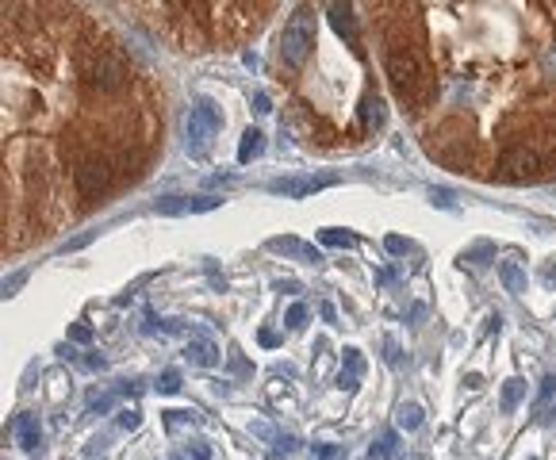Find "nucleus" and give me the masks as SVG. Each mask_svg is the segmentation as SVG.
I'll use <instances>...</instances> for the list:
<instances>
[{"label":"nucleus","mask_w":556,"mask_h":460,"mask_svg":"<svg viewBox=\"0 0 556 460\" xmlns=\"http://www.w3.org/2000/svg\"><path fill=\"white\" fill-rule=\"evenodd\" d=\"M154 388H158L161 395H177V391H181V376H177V372H165V376H158V384H154Z\"/></svg>","instance_id":"21"},{"label":"nucleus","mask_w":556,"mask_h":460,"mask_svg":"<svg viewBox=\"0 0 556 460\" xmlns=\"http://www.w3.org/2000/svg\"><path fill=\"white\" fill-rule=\"evenodd\" d=\"M395 445H399V433H395V430H384L380 438L372 441L369 456H372V460H388V456H395Z\"/></svg>","instance_id":"17"},{"label":"nucleus","mask_w":556,"mask_h":460,"mask_svg":"<svg viewBox=\"0 0 556 460\" xmlns=\"http://www.w3.org/2000/svg\"><path fill=\"white\" fill-rule=\"evenodd\" d=\"M522 395H526V384H522V380H506L503 384V410H514L522 402Z\"/></svg>","instance_id":"19"},{"label":"nucleus","mask_w":556,"mask_h":460,"mask_svg":"<svg viewBox=\"0 0 556 460\" xmlns=\"http://www.w3.org/2000/svg\"><path fill=\"white\" fill-rule=\"evenodd\" d=\"M69 338H73V341H93V330H88L85 323H73V326H69Z\"/></svg>","instance_id":"27"},{"label":"nucleus","mask_w":556,"mask_h":460,"mask_svg":"<svg viewBox=\"0 0 556 460\" xmlns=\"http://www.w3.org/2000/svg\"><path fill=\"white\" fill-rule=\"evenodd\" d=\"M138 422H142L138 410H123V414H119V426H123V430H138Z\"/></svg>","instance_id":"28"},{"label":"nucleus","mask_w":556,"mask_h":460,"mask_svg":"<svg viewBox=\"0 0 556 460\" xmlns=\"http://www.w3.org/2000/svg\"><path fill=\"white\" fill-rule=\"evenodd\" d=\"M184 357L192 360V365H200V368H215L219 365V349L208 338H192V341H188V349H184Z\"/></svg>","instance_id":"11"},{"label":"nucleus","mask_w":556,"mask_h":460,"mask_svg":"<svg viewBox=\"0 0 556 460\" xmlns=\"http://www.w3.org/2000/svg\"><path fill=\"white\" fill-rule=\"evenodd\" d=\"M85 368H104V357H85Z\"/></svg>","instance_id":"36"},{"label":"nucleus","mask_w":556,"mask_h":460,"mask_svg":"<svg viewBox=\"0 0 556 460\" xmlns=\"http://www.w3.org/2000/svg\"><path fill=\"white\" fill-rule=\"evenodd\" d=\"M318 311H323V318H326V323H334V318H338V311H334V303H323V307H318Z\"/></svg>","instance_id":"34"},{"label":"nucleus","mask_w":556,"mask_h":460,"mask_svg":"<svg viewBox=\"0 0 556 460\" xmlns=\"http://www.w3.org/2000/svg\"><path fill=\"white\" fill-rule=\"evenodd\" d=\"M330 184H334V177H296V180H273L269 192L304 200V196H315V192H323V188H330Z\"/></svg>","instance_id":"7"},{"label":"nucleus","mask_w":556,"mask_h":460,"mask_svg":"<svg viewBox=\"0 0 556 460\" xmlns=\"http://www.w3.org/2000/svg\"><path fill=\"white\" fill-rule=\"evenodd\" d=\"M219 196H165V200L154 203L158 215H200V211H215L219 208Z\"/></svg>","instance_id":"6"},{"label":"nucleus","mask_w":556,"mask_h":460,"mask_svg":"<svg viewBox=\"0 0 556 460\" xmlns=\"http://www.w3.org/2000/svg\"><path fill=\"white\" fill-rule=\"evenodd\" d=\"M311 46H315V15H311V8H296L292 12V20L284 23L280 31V58L288 65H304Z\"/></svg>","instance_id":"2"},{"label":"nucleus","mask_w":556,"mask_h":460,"mask_svg":"<svg viewBox=\"0 0 556 460\" xmlns=\"http://www.w3.org/2000/svg\"><path fill=\"white\" fill-rule=\"evenodd\" d=\"M499 280L506 284V292H526V273H522L518 261H499Z\"/></svg>","instance_id":"15"},{"label":"nucleus","mask_w":556,"mask_h":460,"mask_svg":"<svg viewBox=\"0 0 556 460\" xmlns=\"http://www.w3.org/2000/svg\"><path fill=\"white\" fill-rule=\"evenodd\" d=\"M361 372H365L361 353H357V349H346V368H341V376H338V388H341V391H353L357 380H361Z\"/></svg>","instance_id":"14"},{"label":"nucleus","mask_w":556,"mask_h":460,"mask_svg":"<svg viewBox=\"0 0 556 460\" xmlns=\"http://www.w3.org/2000/svg\"><path fill=\"white\" fill-rule=\"evenodd\" d=\"M395 422H399V430H419L422 426V407L419 402H403L399 414H395Z\"/></svg>","instance_id":"18"},{"label":"nucleus","mask_w":556,"mask_h":460,"mask_svg":"<svg viewBox=\"0 0 556 460\" xmlns=\"http://www.w3.org/2000/svg\"><path fill=\"white\" fill-rule=\"evenodd\" d=\"M261 345H280V334H276V330H261Z\"/></svg>","instance_id":"33"},{"label":"nucleus","mask_w":556,"mask_h":460,"mask_svg":"<svg viewBox=\"0 0 556 460\" xmlns=\"http://www.w3.org/2000/svg\"><path fill=\"white\" fill-rule=\"evenodd\" d=\"M269 250L273 253H292V257H307V261H323L315 245H304L299 238H269Z\"/></svg>","instance_id":"12"},{"label":"nucleus","mask_w":556,"mask_h":460,"mask_svg":"<svg viewBox=\"0 0 556 460\" xmlns=\"http://www.w3.org/2000/svg\"><path fill=\"white\" fill-rule=\"evenodd\" d=\"M253 108H257L261 115H265V111H273V108H269V96H265V93H257V96H253Z\"/></svg>","instance_id":"32"},{"label":"nucleus","mask_w":556,"mask_h":460,"mask_svg":"<svg viewBox=\"0 0 556 460\" xmlns=\"http://www.w3.org/2000/svg\"><path fill=\"white\" fill-rule=\"evenodd\" d=\"M323 245H357V234H349V230H323Z\"/></svg>","instance_id":"20"},{"label":"nucleus","mask_w":556,"mask_h":460,"mask_svg":"<svg viewBox=\"0 0 556 460\" xmlns=\"http://www.w3.org/2000/svg\"><path fill=\"white\" fill-rule=\"evenodd\" d=\"M384 100L376 93H365V100H361V127H365V135H372V130H380L384 127Z\"/></svg>","instance_id":"10"},{"label":"nucleus","mask_w":556,"mask_h":460,"mask_svg":"<svg viewBox=\"0 0 556 460\" xmlns=\"http://www.w3.org/2000/svg\"><path fill=\"white\" fill-rule=\"evenodd\" d=\"M499 169H503L506 177H526V172L537 169V154L529 150V146H510V150H503V158H499Z\"/></svg>","instance_id":"9"},{"label":"nucleus","mask_w":556,"mask_h":460,"mask_svg":"<svg viewBox=\"0 0 556 460\" xmlns=\"http://www.w3.org/2000/svg\"><path fill=\"white\" fill-rule=\"evenodd\" d=\"M88 410H93V414H104V410H111V395H104V399H93V402H88Z\"/></svg>","instance_id":"30"},{"label":"nucleus","mask_w":556,"mask_h":460,"mask_svg":"<svg viewBox=\"0 0 556 460\" xmlns=\"http://www.w3.org/2000/svg\"><path fill=\"white\" fill-rule=\"evenodd\" d=\"M330 23H334V31L346 39V46L361 50V27H357V15H353V8H349L346 0H334L330 4Z\"/></svg>","instance_id":"8"},{"label":"nucleus","mask_w":556,"mask_h":460,"mask_svg":"<svg viewBox=\"0 0 556 460\" xmlns=\"http://www.w3.org/2000/svg\"><path fill=\"white\" fill-rule=\"evenodd\" d=\"M384 357H388V365H399V345L395 341H384Z\"/></svg>","instance_id":"31"},{"label":"nucleus","mask_w":556,"mask_h":460,"mask_svg":"<svg viewBox=\"0 0 556 460\" xmlns=\"http://www.w3.org/2000/svg\"><path fill=\"white\" fill-rule=\"evenodd\" d=\"M188 422H192V414H188V410H169V414H165V426H169V430L188 426Z\"/></svg>","instance_id":"26"},{"label":"nucleus","mask_w":556,"mask_h":460,"mask_svg":"<svg viewBox=\"0 0 556 460\" xmlns=\"http://www.w3.org/2000/svg\"><path fill=\"white\" fill-rule=\"evenodd\" d=\"M384 245H388V253H407V242H403V238H399V234H391V238H388V242H384Z\"/></svg>","instance_id":"29"},{"label":"nucleus","mask_w":556,"mask_h":460,"mask_svg":"<svg viewBox=\"0 0 556 460\" xmlns=\"http://www.w3.org/2000/svg\"><path fill=\"white\" fill-rule=\"evenodd\" d=\"M73 184H77V192L85 196V200H96L100 192L111 188V161L100 158V154L77 161V169H73Z\"/></svg>","instance_id":"4"},{"label":"nucleus","mask_w":556,"mask_h":460,"mask_svg":"<svg viewBox=\"0 0 556 460\" xmlns=\"http://www.w3.org/2000/svg\"><path fill=\"white\" fill-rule=\"evenodd\" d=\"M384 69H388V81H391L399 100L419 104L422 88H426V81H430V69H426V62H422L419 46L407 43V39H388V46H384Z\"/></svg>","instance_id":"1"},{"label":"nucleus","mask_w":556,"mask_h":460,"mask_svg":"<svg viewBox=\"0 0 556 460\" xmlns=\"http://www.w3.org/2000/svg\"><path fill=\"white\" fill-rule=\"evenodd\" d=\"M184 460H211V449L203 445V441H196V445L184 449Z\"/></svg>","instance_id":"25"},{"label":"nucleus","mask_w":556,"mask_h":460,"mask_svg":"<svg viewBox=\"0 0 556 460\" xmlns=\"http://www.w3.org/2000/svg\"><path fill=\"white\" fill-rule=\"evenodd\" d=\"M261 150H265V135L250 127L246 135H242V142H238V161H242V165H250L253 158H261Z\"/></svg>","instance_id":"16"},{"label":"nucleus","mask_w":556,"mask_h":460,"mask_svg":"<svg viewBox=\"0 0 556 460\" xmlns=\"http://www.w3.org/2000/svg\"><path fill=\"white\" fill-rule=\"evenodd\" d=\"M315 456H318V460H338V456H341V449H338V445H330V441H318V445H315Z\"/></svg>","instance_id":"24"},{"label":"nucleus","mask_w":556,"mask_h":460,"mask_svg":"<svg viewBox=\"0 0 556 460\" xmlns=\"http://www.w3.org/2000/svg\"><path fill=\"white\" fill-rule=\"evenodd\" d=\"M304 323H307V307H304V303H292V311H288V326H292V330H299Z\"/></svg>","instance_id":"23"},{"label":"nucleus","mask_w":556,"mask_h":460,"mask_svg":"<svg viewBox=\"0 0 556 460\" xmlns=\"http://www.w3.org/2000/svg\"><path fill=\"white\" fill-rule=\"evenodd\" d=\"M299 449V441L292 438V433H280V438H273V453L276 456H288V453H296Z\"/></svg>","instance_id":"22"},{"label":"nucleus","mask_w":556,"mask_h":460,"mask_svg":"<svg viewBox=\"0 0 556 460\" xmlns=\"http://www.w3.org/2000/svg\"><path fill=\"white\" fill-rule=\"evenodd\" d=\"M127 77H130V69H127L123 54H116V50H93L88 54L85 81L96 88V93H119V88H127Z\"/></svg>","instance_id":"3"},{"label":"nucleus","mask_w":556,"mask_h":460,"mask_svg":"<svg viewBox=\"0 0 556 460\" xmlns=\"http://www.w3.org/2000/svg\"><path fill=\"white\" fill-rule=\"evenodd\" d=\"M215 130H219V111L211 108L208 100H200L192 111H188V123H184L188 150H192V154H203V150H208V142L215 138Z\"/></svg>","instance_id":"5"},{"label":"nucleus","mask_w":556,"mask_h":460,"mask_svg":"<svg viewBox=\"0 0 556 460\" xmlns=\"http://www.w3.org/2000/svg\"><path fill=\"white\" fill-rule=\"evenodd\" d=\"M20 280H23V276H12V280H4V295H12L15 288H20Z\"/></svg>","instance_id":"35"},{"label":"nucleus","mask_w":556,"mask_h":460,"mask_svg":"<svg viewBox=\"0 0 556 460\" xmlns=\"http://www.w3.org/2000/svg\"><path fill=\"white\" fill-rule=\"evenodd\" d=\"M12 430H15V438H20V445L27 449V453H31V449H39V438H43V430H39V418H35V414H20Z\"/></svg>","instance_id":"13"}]
</instances>
